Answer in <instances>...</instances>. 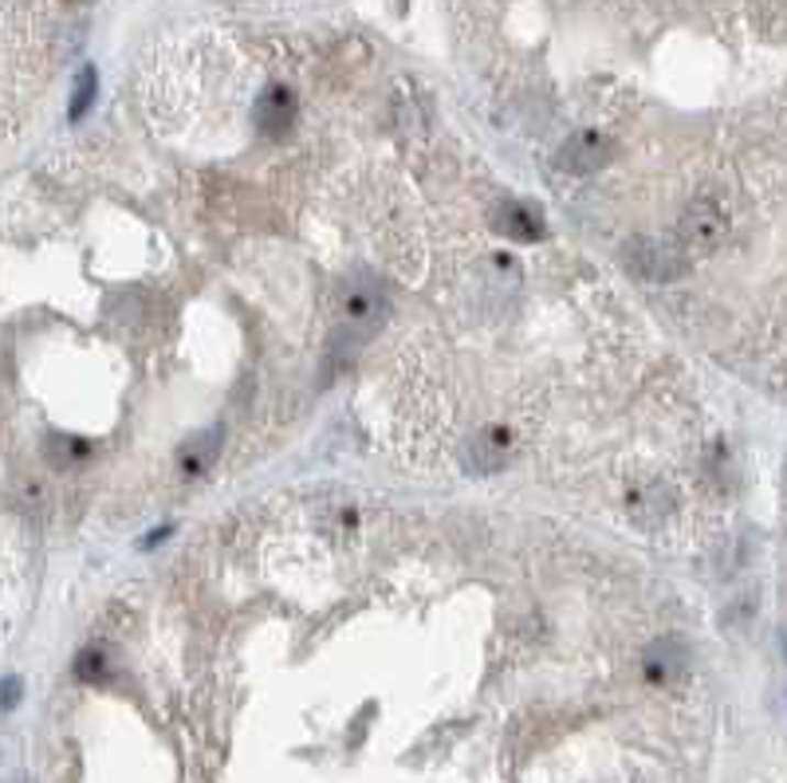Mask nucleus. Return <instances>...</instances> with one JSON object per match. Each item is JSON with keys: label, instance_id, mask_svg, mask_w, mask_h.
Segmentation results:
<instances>
[{"label": "nucleus", "instance_id": "nucleus-3", "mask_svg": "<svg viewBox=\"0 0 787 783\" xmlns=\"http://www.w3.org/2000/svg\"><path fill=\"white\" fill-rule=\"evenodd\" d=\"M627 265L646 280H677L685 272V253L669 241L657 236H642L627 248Z\"/></svg>", "mask_w": 787, "mask_h": 783}, {"label": "nucleus", "instance_id": "nucleus-9", "mask_svg": "<svg viewBox=\"0 0 787 783\" xmlns=\"http://www.w3.org/2000/svg\"><path fill=\"white\" fill-rule=\"evenodd\" d=\"M217 454H221V429H206V434L189 437L186 445H181V469L186 472H206L209 465L217 461Z\"/></svg>", "mask_w": 787, "mask_h": 783}, {"label": "nucleus", "instance_id": "nucleus-13", "mask_svg": "<svg viewBox=\"0 0 787 783\" xmlns=\"http://www.w3.org/2000/svg\"><path fill=\"white\" fill-rule=\"evenodd\" d=\"M103 673H107L103 653H99V650H84V653H79V661H76V678L79 681H99Z\"/></svg>", "mask_w": 787, "mask_h": 783}, {"label": "nucleus", "instance_id": "nucleus-2", "mask_svg": "<svg viewBox=\"0 0 787 783\" xmlns=\"http://www.w3.org/2000/svg\"><path fill=\"white\" fill-rule=\"evenodd\" d=\"M677 236H681V245L694 248V253H717V248L724 245V236H729V217H724V209L712 205V201H694V205L681 213V221H677Z\"/></svg>", "mask_w": 787, "mask_h": 783}, {"label": "nucleus", "instance_id": "nucleus-12", "mask_svg": "<svg viewBox=\"0 0 787 783\" xmlns=\"http://www.w3.org/2000/svg\"><path fill=\"white\" fill-rule=\"evenodd\" d=\"M95 91H99V83H95V67H84L76 79V99H71V119H84L87 107H91Z\"/></svg>", "mask_w": 787, "mask_h": 783}, {"label": "nucleus", "instance_id": "nucleus-11", "mask_svg": "<svg viewBox=\"0 0 787 783\" xmlns=\"http://www.w3.org/2000/svg\"><path fill=\"white\" fill-rule=\"evenodd\" d=\"M84 457H87V441H79V437H64V434L47 437V461L56 465V469L84 461Z\"/></svg>", "mask_w": 787, "mask_h": 783}, {"label": "nucleus", "instance_id": "nucleus-4", "mask_svg": "<svg viewBox=\"0 0 787 783\" xmlns=\"http://www.w3.org/2000/svg\"><path fill=\"white\" fill-rule=\"evenodd\" d=\"M607 161H610V142L602 138V134H595V131L572 134V138L563 142V150H559V166L567 174H579V178H587V174H599Z\"/></svg>", "mask_w": 787, "mask_h": 783}, {"label": "nucleus", "instance_id": "nucleus-6", "mask_svg": "<svg viewBox=\"0 0 787 783\" xmlns=\"http://www.w3.org/2000/svg\"><path fill=\"white\" fill-rule=\"evenodd\" d=\"M685 650L677 642H657L646 650V661H642V670H646V681L654 685H666V681H677L685 673Z\"/></svg>", "mask_w": 787, "mask_h": 783}, {"label": "nucleus", "instance_id": "nucleus-14", "mask_svg": "<svg viewBox=\"0 0 787 783\" xmlns=\"http://www.w3.org/2000/svg\"><path fill=\"white\" fill-rule=\"evenodd\" d=\"M20 693H24V681L20 678H4L0 681V708L9 713V708L20 705Z\"/></svg>", "mask_w": 787, "mask_h": 783}, {"label": "nucleus", "instance_id": "nucleus-10", "mask_svg": "<svg viewBox=\"0 0 787 783\" xmlns=\"http://www.w3.org/2000/svg\"><path fill=\"white\" fill-rule=\"evenodd\" d=\"M473 457H480V469H500L508 461V429L492 425L473 441Z\"/></svg>", "mask_w": 787, "mask_h": 783}, {"label": "nucleus", "instance_id": "nucleus-15", "mask_svg": "<svg viewBox=\"0 0 787 783\" xmlns=\"http://www.w3.org/2000/svg\"><path fill=\"white\" fill-rule=\"evenodd\" d=\"M16 783H24V780H16Z\"/></svg>", "mask_w": 787, "mask_h": 783}, {"label": "nucleus", "instance_id": "nucleus-5", "mask_svg": "<svg viewBox=\"0 0 787 783\" xmlns=\"http://www.w3.org/2000/svg\"><path fill=\"white\" fill-rule=\"evenodd\" d=\"M291 119H296V94L288 87H268L256 103V131L276 142L291 131Z\"/></svg>", "mask_w": 787, "mask_h": 783}, {"label": "nucleus", "instance_id": "nucleus-8", "mask_svg": "<svg viewBox=\"0 0 787 783\" xmlns=\"http://www.w3.org/2000/svg\"><path fill=\"white\" fill-rule=\"evenodd\" d=\"M669 512H674V496H669V489H662V484H654V489H642L634 501H630V516H634L638 524H646V528L662 524Z\"/></svg>", "mask_w": 787, "mask_h": 783}, {"label": "nucleus", "instance_id": "nucleus-1", "mask_svg": "<svg viewBox=\"0 0 787 783\" xmlns=\"http://www.w3.org/2000/svg\"><path fill=\"white\" fill-rule=\"evenodd\" d=\"M339 315H343V327H347L351 335L366 339V335H375V331L383 327L386 295L378 292L375 283L355 280V283H347V288H343V295H339Z\"/></svg>", "mask_w": 787, "mask_h": 783}, {"label": "nucleus", "instance_id": "nucleus-7", "mask_svg": "<svg viewBox=\"0 0 787 783\" xmlns=\"http://www.w3.org/2000/svg\"><path fill=\"white\" fill-rule=\"evenodd\" d=\"M497 233L508 236V241H540L544 221L535 217L532 209H524V205H505L497 213Z\"/></svg>", "mask_w": 787, "mask_h": 783}]
</instances>
